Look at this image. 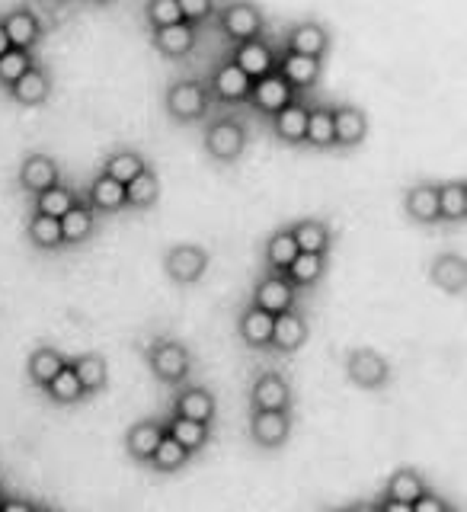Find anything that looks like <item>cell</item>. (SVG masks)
I'll return each mask as SVG.
<instances>
[{"mask_svg":"<svg viewBox=\"0 0 467 512\" xmlns=\"http://www.w3.org/2000/svg\"><path fill=\"white\" fill-rule=\"evenodd\" d=\"M208 103H212V93H208L205 84H199V80H173V84L167 87L164 93V106L170 112V119L176 122H196L205 116Z\"/></svg>","mask_w":467,"mask_h":512,"instance_id":"1","label":"cell"},{"mask_svg":"<svg viewBox=\"0 0 467 512\" xmlns=\"http://www.w3.org/2000/svg\"><path fill=\"white\" fill-rule=\"evenodd\" d=\"M247 148V128L240 119L221 116L205 128V151L218 164H234Z\"/></svg>","mask_w":467,"mask_h":512,"instance_id":"2","label":"cell"},{"mask_svg":"<svg viewBox=\"0 0 467 512\" xmlns=\"http://www.w3.org/2000/svg\"><path fill=\"white\" fill-rule=\"evenodd\" d=\"M148 365H151V372L160 378V381H167V384H183L192 372V356H189V349L183 343H176V340H157L148 346Z\"/></svg>","mask_w":467,"mask_h":512,"instance_id":"3","label":"cell"},{"mask_svg":"<svg viewBox=\"0 0 467 512\" xmlns=\"http://www.w3.org/2000/svg\"><path fill=\"white\" fill-rule=\"evenodd\" d=\"M208 263H212V253L199 244H173L164 256V272L167 279L176 285H192L205 276Z\"/></svg>","mask_w":467,"mask_h":512,"instance_id":"4","label":"cell"},{"mask_svg":"<svg viewBox=\"0 0 467 512\" xmlns=\"http://www.w3.org/2000/svg\"><path fill=\"white\" fill-rule=\"evenodd\" d=\"M346 378L362 391H378L391 381V365L378 349H352L346 356Z\"/></svg>","mask_w":467,"mask_h":512,"instance_id":"5","label":"cell"},{"mask_svg":"<svg viewBox=\"0 0 467 512\" xmlns=\"http://www.w3.org/2000/svg\"><path fill=\"white\" fill-rule=\"evenodd\" d=\"M218 26L221 32L228 36L234 45L237 42H247V39H256L263 36V13L256 10L250 0H231L228 7L218 10Z\"/></svg>","mask_w":467,"mask_h":512,"instance_id":"6","label":"cell"},{"mask_svg":"<svg viewBox=\"0 0 467 512\" xmlns=\"http://www.w3.org/2000/svg\"><path fill=\"white\" fill-rule=\"evenodd\" d=\"M247 100L256 109H260V112H266V116H276L279 109H285L288 103H295V87L288 84V80L279 71H272L266 77H256L253 80Z\"/></svg>","mask_w":467,"mask_h":512,"instance_id":"7","label":"cell"},{"mask_svg":"<svg viewBox=\"0 0 467 512\" xmlns=\"http://www.w3.org/2000/svg\"><path fill=\"white\" fill-rule=\"evenodd\" d=\"M231 61L250 80H256V77H266V74L276 71L279 55H276V48H272L263 36H256V39H247V42H237L234 52H231Z\"/></svg>","mask_w":467,"mask_h":512,"instance_id":"8","label":"cell"},{"mask_svg":"<svg viewBox=\"0 0 467 512\" xmlns=\"http://www.w3.org/2000/svg\"><path fill=\"white\" fill-rule=\"evenodd\" d=\"M292 432L288 410H253L250 413V439L260 448H282Z\"/></svg>","mask_w":467,"mask_h":512,"instance_id":"9","label":"cell"},{"mask_svg":"<svg viewBox=\"0 0 467 512\" xmlns=\"http://www.w3.org/2000/svg\"><path fill=\"white\" fill-rule=\"evenodd\" d=\"M250 407L253 410H288L292 407V384L279 372H260L250 388Z\"/></svg>","mask_w":467,"mask_h":512,"instance_id":"10","label":"cell"},{"mask_svg":"<svg viewBox=\"0 0 467 512\" xmlns=\"http://www.w3.org/2000/svg\"><path fill=\"white\" fill-rule=\"evenodd\" d=\"M250 87H253V80L240 71L231 58L215 64L212 80H208V93H215L218 100H224V103H244L250 96Z\"/></svg>","mask_w":467,"mask_h":512,"instance_id":"11","label":"cell"},{"mask_svg":"<svg viewBox=\"0 0 467 512\" xmlns=\"http://www.w3.org/2000/svg\"><path fill=\"white\" fill-rule=\"evenodd\" d=\"M253 308H263L269 314H282L288 308H295V285L282 272H269L253 288Z\"/></svg>","mask_w":467,"mask_h":512,"instance_id":"12","label":"cell"},{"mask_svg":"<svg viewBox=\"0 0 467 512\" xmlns=\"http://www.w3.org/2000/svg\"><path fill=\"white\" fill-rule=\"evenodd\" d=\"M16 180H20L23 192H29V196H39V192L61 183V173H58V164L48 154H29L20 164Z\"/></svg>","mask_w":467,"mask_h":512,"instance_id":"13","label":"cell"},{"mask_svg":"<svg viewBox=\"0 0 467 512\" xmlns=\"http://www.w3.org/2000/svg\"><path fill=\"white\" fill-rule=\"evenodd\" d=\"M0 26H4L10 48H23V52H32V45L42 39V23L39 16L29 7H13L10 13L0 16Z\"/></svg>","mask_w":467,"mask_h":512,"instance_id":"14","label":"cell"},{"mask_svg":"<svg viewBox=\"0 0 467 512\" xmlns=\"http://www.w3.org/2000/svg\"><path fill=\"white\" fill-rule=\"evenodd\" d=\"M196 23H173V26H160V29H151V42L154 48L164 58H186L192 48H196Z\"/></svg>","mask_w":467,"mask_h":512,"instance_id":"15","label":"cell"},{"mask_svg":"<svg viewBox=\"0 0 467 512\" xmlns=\"http://www.w3.org/2000/svg\"><path fill=\"white\" fill-rule=\"evenodd\" d=\"M304 340H308V320H304L301 311L288 308V311L276 314V320H272V343H269V349L295 352V349L304 346Z\"/></svg>","mask_w":467,"mask_h":512,"instance_id":"16","label":"cell"},{"mask_svg":"<svg viewBox=\"0 0 467 512\" xmlns=\"http://www.w3.org/2000/svg\"><path fill=\"white\" fill-rule=\"evenodd\" d=\"M429 282L442 288L445 295H464L467 288V263L458 253H442L429 266Z\"/></svg>","mask_w":467,"mask_h":512,"instance_id":"17","label":"cell"},{"mask_svg":"<svg viewBox=\"0 0 467 512\" xmlns=\"http://www.w3.org/2000/svg\"><path fill=\"white\" fill-rule=\"evenodd\" d=\"M368 138V116L359 106H336L333 109V144L356 148Z\"/></svg>","mask_w":467,"mask_h":512,"instance_id":"18","label":"cell"},{"mask_svg":"<svg viewBox=\"0 0 467 512\" xmlns=\"http://www.w3.org/2000/svg\"><path fill=\"white\" fill-rule=\"evenodd\" d=\"M215 394L208 388H183L180 394L173 397V413L176 416H186V420H196V423H205L212 426L215 420Z\"/></svg>","mask_w":467,"mask_h":512,"instance_id":"19","label":"cell"},{"mask_svg":"<svg viewBox=\"0 0 467 512\" xmlns=\"http://www.w3.org/2000/svg\"><path fill=\"white\" fill-rule=\"evenodd\" d=\"M330 48V32L320 23H298L285 39V52L308 55V58H324Z\"/></svg>","mask_w":467,"mask_h":512,"instance_id":"20","label":"cell"},{"mask_svg":"<svg viewBox=\"0 0 467 512\" xmlns=\"http://www.w3.org/2000/svg\"><path fill=\"white\" fill-rule=\"evenodd\" d=\"M7 93L20 106H42L48 96H52V77H48V71L39 68V64H32L13 87H7Z\"/></svg>","mask_w":467,"mask_h":512,"instance_id":"21","label":"cell"},{"mask_svg":"<svg viewBox=\"0 0 467 512\" xmlns=\"http://www.w3.org/2000/svg\"><path fill=\"white\" fill-rule=\"evenodd\" d=\"M276 71L292 84L295 90H308L320 80V58L308 55H295V52H282L276 61Z\"/></svg>","mask_w":467,"mask_h":512,"instance_id":"22","label":"cell"},{"mask_svg":"<svg viewBox=\"0 0 467 512\" xmlns=\"http://www.w3.org/2000/svg\"><path fill=\"white\" fill-rule=\"evenodd\" d=\"M288 231H292L295 244H298V253H324L330 250L333 244V231L327 221L320 218H301L295 224H288Z\"/></svg>","mask_w":467,"mask_h":512,"instance_id":"23","label":"cell"},{"mask_svg":"<svg viewBox=\"0 0 467 512\" xmlns=\"http://www.w3.org/2000/svg\"><path fill=\"white\" fill-rule=\"evenodd\" d=\"M58 221H61V240H64V247H77V244H84V240L93 234V228H96V212H93L87 202L77 199Z\"/></svg>","mask_w":467,"mask_h":512,"instance_id":"24","label":"cell"},{"mask_svg":"<svg viewBox=\"0 0 467 512\" xmlns=\"http://www.w3.org/2000/svg\"><path fill=\"white\" fill-rule=\"evenodd\" d=\"M164 423H157V420H138L132 429L125 432V448H128V455H132L135 461H144L148 464L151 455H154V448L160 445V439H164Z\"/></svg>","mask_w":467,"mask_h":512,"instance_id":"25","label":"cell"},{"mask_svg":"<svg viewBox=\"0 0 467 512\" xmlns=\"http://www.w3.org/2000/svg\"><path fill=\"white\" fill-rule=\"evenodd\" d=\"M87 205L93 208V212H103V215L122 212L125 208V186L119 180H112V176L100 173L87 189Z\"/></svg>","mask_w":467,"mask_h":512,"instance_id":"26","label":"cell"},{"mask_svg":"<svg viewBox=\"0 0 467 512\" xmlns=\"http://www.w3.org/2000/svg\"><path fill=\"white\" fill-rule=\"evenodd\" d=\"M404 208L413 221L436 224L439 221V192L432 183H416L404 192Z\"/></svg>","mask_w":467,"mask_h":512,"instance_id":"27","label":"cell"},{"mask_svg":"<svg viewBox=\"0 0 467 512\" xmlns=\"http://www.w3.org/2000/svg\"><path fill=\"white\" fill-rule=\"evenodd\" d=\"M272 320L276 314H269L263 308H250L240 314V340H244L250 349H269L272 343Z\"/></svg>","mask_w":467,"mask_h":512,"instance_id":"28","label":"cell"},{"mask_svg":"<svg viewBox=\"0 0 467 512\" xmlns=\"http://www.w3.org/2000/svg\"><path fill=\"white\" fill-rule=\"evenodd\" d=\"M68 362H71V359H68V356H61L58 349H52V346H39V349H32V356H29V362H26V375H29L32 384H36V388H45V384L52 381Z\"/></svg>","mask_w":467,"mask_h":512,"instance_id":"29","label":"cell"},{"mask_svg":"<svg viewBox=\"0 0 467 512\" xmlns=\"http://www.w3.org/2000/svg\"><path fill=\"white\" fill-rule=\"evenodd\" d=\"M272 119V132H276L282 141L288 144H301L304 141V128H308V106L304 103H288L285 109H279Z\"/></svg>","mask_w":467,"mask_h":512,"instance_id":"30","label":"cell"},{"mask_svg":"<svg viewBox=\"0 0 467 512\" xmlns=\"http://www.w3.org/2000/svg\"><path fill=\"white\" fill-rule=\"evenodd\" d=\"M429 490L426 477L413 468H400L388 477V487H384V496L388 500H397V503H416L420 496Z\"/></svg>","mask_w":467,"mask_h":512,"instance_id":"31","label":"cell"},{"mask_svg":"<svg viewBox=\"0 0 467 512\" xmlns=\"http://www.w3.org/2000/svg\"><path fill=\"white\" fill-rule=\"evenodd\" d=\"M324 272H327V256L324 253H298L292 260V266H288L282 276L295 288H311V285H317L320 279H324Z\"/></svg>","mask_w":467,"mask_h":512,"instance_id":"32","label":"cell"},{"mask_svg":"<svg viewBox=\"0 0 467 512\" xmlns=\"http://www.w3.org/2000/svg\"><path fill=\"white\" fill-rule=\"evenodd\" d=\"M71 368L77 372L80 384H84L87 397H90V394H100V391L106 388V381H109V365H106V359L100 356V352H84V356L71 359Z\"/></svg>","mask_w":467,"mask_h":512,"instance_id":"33","label":"cell"},{"mask_svg":"<svg viewBox=\"0 0 467 512\" xmlns=\"http://www.w3.org/2000/svg\"><path fill=\"white\" fill-rule=\"evenodd\" d=\"M157 199H160V180L151 167H144L132 183H125V205L128 208L144 212V208H154Z\"/></svg>","mask_w":467,"mask_h":512,"instance_id":"34","label":"cell"},{"mask_svg":"<svg viewBox=\"0 0 467 512\" xmlns=\"http://www.w3.org/2000/svg\"><path fill=\"white\" fill-rule=\"evenodd\" d=\"M45 394L52 397L55 404H61V407H71V404H77V400L87 397L84 384H80V378H77V372L71 368V362L64 365L61 372L45 384Z\"/></svg>","mask_w":467,"mask_h":512,"instance_id":"35","label":"cell"},{"mask_svg":"<svg viewBox=\"0 0 467 512\" xmlns=\"http://www.w3.org/2000/svg\"><path fill=\"white\" fill-rule=\"evenodd\" d=\"M167 432L170 436L180 442L189 455H196V452H202V448L208 445V436H212V432H208V426L205 423H196V420H186V416H170V423H167Z\"/></svg>","mask_w":467,"mask_h":512,"instance_id":"36","label":"cell"},{"mask_svg":"<svg viewBox=\"0 0 467 512\" xmlns=\"http://www.w3.org/2000/svg\"><path fill=\"white\" fill-rule=\"evenodd\" d=\"M439 221H464L467 218V183L452 180L439 183Z\"/></svg>","mask_w":467,"mask_h":512,"instance_id":"37","label":"cell"},{"mask_svg":"<svg viewBox=\"0 0 467 512\" xmlns=\"http://www.w3.org/2000/svg\"><path fill=\"white\" fill-rule=\"evenodd\" d=\"M167 429V426H164ZM192 455L186 452V448L176 442L170 432H164V439H160V445L154 448V455H151V468L154 471H160V474H173V471H180V468H186V461H189Z\"/></svg>","mask_w":467,"mask_h":512,"instance_id":"38","label":"cell"},{"mask_svg":"<svg viewBox=\"0 0 467 512\" xmlns=\"http://www.w3.org/2000/svg\"><path fill=\"white\" fill-rule=\"evenodd\" d=\"M298 256V244L288 228L276 231L269 240H266V266L269 272H285L288 266H292V260Z\"/></svg>","mask_w":467,"mask_h":512,"instance_id":"39","label":"cell"},{"mask_svg":"<svg viewBox=\"0 0 467 512\" xmlns=\"http://www.w3.org/2000/svg\"><path fill=\"white\" fill-rule=\"evenodd\" d=\"M144 167H148V164H144V157L138 151H112L103 160V173L112 176V180H119L122 186L132 183Z\"/></svg>","mask_w":467,"mask_h":512,"instance_id":"40","label":"cell"},{"mask_svg":"<svg viewBox=\"0 0 467 512\" xmlns=\"http://www.w3.org/2000/svg\"><path fill=\"white\" fill-rule=\"evenodd\" d=\"M304 141H308L311 148H330V144H333V109H327V106H311L308 109Z\"/></svg>","mask_w":467,"mask_h":512,"instance_id":"41","label":"cell"},{"mask_svg":"<svg viewBox=\"0 0 467 512\" xmlns=\"http://www.w3.org/2000/svg\"><path fill=\"white\" fill-rule=\"evenodd\" d=\"M26 234H29V240H32V244H36L39 250H58V247H64V240H61V221H58V218L32 215Z\"/></svg>","mask_w":467,"mask_h":512,"instance_id":"42","label":"cell"},{"mask_svg":"<svg viewBox=\"0 0 467 512\" xmlns=\"http://www.w3.org/2000/svg\"><path fill=\"white\" fill-rule=\"evenodd\" d=\"M74 202H77V199H74V192H71L68 186L55 183L52 189H45V192H39V196H36V215L61 218Z\"/></svg>","mask_w":467,"mask_h":512,"instance_id":"43","label":"cell"},{"mask_svg":"<svg viewBox=\"0 0 467 512\" xmlns=\"http://www.w3.org/2000/svg\"><path fill=\"white\" fill-rule=\"evenodd\" d=\"M32 64L36 61H32V55L23 52V48H7V52L0 55V87H13Z\"/></svg>","mask_w":467,"mask_h":512,"instance_id":"44","label":"cell"},{"mask_svg":"<svg viewBox=\"0 0 467 512\" xmlns=\"http://www.w3.org/2000/svg\"><path fill=\"white\" fill-rule=\"evenodd\" d=\"M144 20H148L151 29H160V26L183 23V13L176 0H148V4H144Z\"/></svg>","mask_w":467,"mask_h":512,"instance_id":"45","label":"cell"},{"mask_svg":"<svg viewBox=\"0 0 467 512\" xmlns=\"http://www.w3.org/2000/svg\"><path fill=\"white\" fill-rule=\"evenodd\" d=\"M186 23H202L215 13V0H176Z\"/></svg>","mask_w":467,"mask_h":512,"instance_id":"46","label":"cell"},{"mask_svg":"<svg viewBox=\"0 0 467 512\" xmlns=\"http://www.w3.org/2000/svg\"><path fill=\"white\" fill-rule=\"evenodd\" d=\"M410 506H413V512H445V509H448V503L442 500V496L432 493V490H426V493L420 496V500L410 503Z\"/></svg>","mask_w":467,"mask_h":512,"instance_id":"47","label":"cell"},{"mask_svg":"<svg viewBox=\"0 0 467 512\" xmlns=\"http://www.w3.org/2000/svg\"><path fill=\"white\" fill-rule=\"evenodd\" d=\"M36 506L20 500V496H4V503H0V512H32Z\"/></svg>","mask_w":467,"mask_h":512,"instance_id":"48","label":"cell"},{"mask_svg":"<svg viewBox=\"0 0 467 512\" xmlns=\"http://www.w3.org/2000/svg\"><path fill=\"white\" fill-rule=\"evenodd\" d=\"M378 509H381V512H413L410 503H397V500H388V496H381Z\"/></svg>","mask_w":467,"mask_h":512,"instance_id":"49","label":"cell"},{"mask_svg":"<svg viewBox=\"0 0 467 512\" xmlns=\"http://www.w3.org/2000/svg\"><path fill=\"white\" fill-rule=\"evenodd\" d=\"M36 4H39V7H45V10H52V13H55V10H61V7H68V4H71V0H36Z\"/></svg>","mask_w":467,"mask_h":512,"instance_id":"50","label":"cell"},{"mask_svg":"<svg viewBox=\"0 0 467 512\" xmlns=\"http://www.w3.org/2000/svg\"><path fill=\"white\" fill-rule=\"evenodd\" d=\"M349 512H381L378 503H356V506H349Z\"/></svg>","mask_w":467,"mask_h":512,"instance_id":"51","label":"cell"},{"mask_svg":"<svg viewBox=\"0 0 467 512\" xmlns=\"http://www.w3.org/2000/svg\"><path fill=\"white\" fill-rule=\"evenodd\" d=\"M10 48V39H7V32H4V26H0V55H4Z\"/></svg>","mask_w":467,"mask_h":512,"instance_id":"52","label":"cell"},{"mask_svg":"<svg viewBox=\"0 0 467 512\" xmlns=\"http://www.w3.org/2000/svg\"><path fill=\"white\" fill-rule=\"evenodd\" d=\"M32 512H55V509H48V506H36V509H32Z\"/></svg>","mask_w":467,"mask_h":512,"instance_id":"53","label":"cell"},{"mask_svg":"<svg viewBox=\"0 0 467 512\" xmlns=\"http://www.w3.org/2000/svg\"><path fill=\"white\" fill-rule=\"evenodd\" d=\"M93 4H112V0H93Z\"/></svg>","mask_w":467,"mask_h":512,"instance_id":"54","label":"cell"},{"mask_svg":"<svg viewBox=\"0 0 467 512\" xmlns=\"http://www.w3.org/2000/svg\"><path fill=\"white\" fill-rule=\"evenodd\" d=\"M445 512H461V509H455V506H448V509H445Z\"/></svg>","mask_w":467,"mask_h":512,"instance_id":"55","label":"cell"},{"mask_svg":"<svg viewBox=\"0 0 467 512\" xmlns=\"http://www.w3.org/2000/svg\"><path fill=\"white\" fill-rule=\"evenodd\" d=\"M330 512H349V509H330Z\"/></svg>","mask_w":467,"mask_h":512,"instance_id":"56","label":"cell"},{"mask_svg":"<svg viewBox=\"0 0 467 512\" xmlns=\"http://www.w3.org/2000/svg\"><path fill=\"white\" fill-rule=\"evenodd\" d=\"M0 503H4V496H0Z\"/></svg>","mask_w":467,"mask_h":512,"instance_id":"57","label":"cell"}]
</instances>
